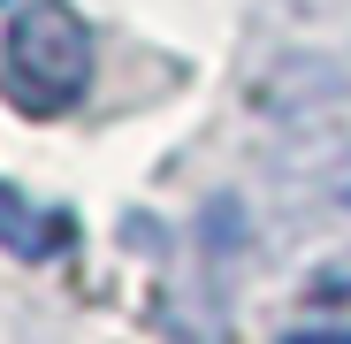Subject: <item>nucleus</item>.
<instances>
[{"mask_svg": "<svg viewBox=\"0 0 351 344\" xmlns=\"http://www.w3.org/2000/svg\"><path fill=\"white\" fill-rule=\"evenodd\" d=\"M336 199H343V207H351V161H343V176H336Z\"/></svg>", "mask_w": 351, "mask_h": 344, "instance_id": "20e7f679", "label": "nucleus"}, {"mask_svg": "<svg viewBox=\"0 0 351 344\" xmlns=\"http://www.w3.org/2000/svg\"><path fill=\"white\" fill-rule=\"evenodd\" d=\"M69 238H77V222L62 207H46V199H31L16 184H0V245H8L16 260H53V253H69Z\"/></svg>", "mask_w": 351, "mask_h": 344, "instance_id": "f03ea898", "label": "nucleus"}, {"mask_svg": "<svg viewBox=\"0 0 351 344\" xmlns=\"http://www.w3.org/2000/svg\"><path fill=\"white\" fill-rule=\"evenodd\" d=\"M0 92L16 115L46 123V115H69L92 92V23L69 0H23L8 16L0 38Z\"/></svg>", "mask_w": 351, "mask_h": 344, "instance_id": "f257e3e1", "label": "nucleus"}, {"mask_svg": "<svg viewBox=\"0 0 351 344\" xmlns=\"http://www.w3.org/2000/svg\"><path fill=\"white\" fill-rule=\"evenodd\" d=\"M275 344H351V329H321V321H306V329H282Z\"/></svg>", "mask_w": 351, "mask_h": 344, "instance_id": "7ed1b4c3", "label": "nucleus"}]
</instances>
